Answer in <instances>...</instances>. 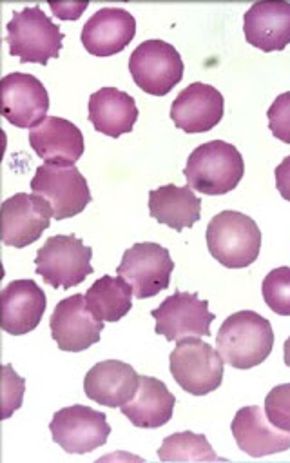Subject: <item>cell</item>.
<instances>
[{
    "label": "cell",
    "instance_id": "277c9868",
    "mask_svg": "<svg viewBox=\"0 0 290 463\" xmlns=\"http://www.w3.org/2000/svg\"><path fill=\"white\" fill-rule=\"evenodd\" d=\"M6 43L10 44V53L23 64L46 66L51 59H59L64 33L41 6H33L14 15L8 24Z\"/></svg>",
    "mask_w": 290,
    "mask_h": 463
},
{
    "label": "cell",
    "instance_id": "83f0119b",
    "mask_svg": "<svg viewBox=\"0 0 290 463\" xmlns=\"http://www.w3.org/2000/svg\"><path fill=\"white\" fill-rule=\"evenodd\" d=\"M265 414L277 429L290 430V383L276 385L267 394Z\"/></svg>",
    "mask_w": 290,
    "mask_h": 463
},
{
    "label": "cell",
    "instance_id": "8fae6325",
    "mask_svg": "<svg viewBox=\"0 0 290 463\" xmlns=\"http://www.w3.org/2000/svg\"><path fill=\"white\" fill-rule=\"evenodd\" d=\"M50 430L53 434V441L66 452L86 454L108 441L111 425L104 412L86 405H71L55 412Z\"/></svg>",
    "mask_w": 290,
    "mask_h": 463
},
{
    "label": "cell",
    "instance_id": "3957f363",
    "mask_svg": "<svg viewBox=\"0 0 290 463\" xmlns=\"http://www.w3.org/2000/svg\"><path fill=\"white\" fill-rule=\"evenodd\" d=\"M207 248L221 266L243 269L259 257L261 231L250 216L221 211L207 225Z\"/></svg>",
    "mask_w": 290,
    "mask_h": 463
},
{
    "label": "cell",
    "instance_id": "8992f818",
    "mask_svg": "<svg viewBox=\"0 0 290 463\" xmlns=\"http://www.w3.org/2000/svg\"><path fill=\"white\" fill-rule=\"evenodd\" d=\"M174 382L189 394L205 396L223 382V358L198 336L183 338L169 356Z\"/></svg>",
    "mask_w": 290,
    "mask_h": 463
},
{
    "label": "cell",
    "instance_id": "2e32d148",
    "mask_svg": "<svg viewBox=\"0 0 290 463\" xmlns=\"http://www.w3.org/2000/svg\"><path fill=\"white\" fill-rule=\"evenodd\" d=\"M46 295L33 280H15L0 295V327L14 336H23L39 327L46 313Z\"/></svg>",
    "mask_w": 290,
    "mask_h": 463
},
{
    "label": "cell",
    "instance_id": "d6986e66",
    "mask_svg": "<svg viewBox=\"0 0 290 463\" xmlns=\"http://www.w3.org/2000/svg\"><path fill=\"white\" fill-rule=\"evenodd\" d=\"M245 39L250 46L270 53L290 44V3H256L243 17Z\"/></svg>",
    "mask_w": 290,
    "mask_h": 463
},
{
    "label": "cell",
    "instance_id": "ba28073f",
    "mask_svg": "<svg viewBox=\"0 0 290 463\" xmlns=\"http://www.w3.org/2000/svg\"><path fill=\"white\" fill-rule=\"evenodd\" d=\"M32 189L33 194H39L50 202L57 220L80 214L91 202L88 180L77 165H41L32 180Z\"/></svg>",
    "mask_w": 290,
    "mask_h": 463
},
{
    "label": "cell",
    "instance_id": "44dd1931",
    "mask_svg": "<svg viewBox=\"0 0 290 463\" xmlns=\"http://www.w3.org/2000/svg\"><path fill=\"white\" fill-rule=\"evenodd\" d=\"M140 374L124 362L106 360L88 371L84 392L89 400L106 407H122L136 392Z\"/></svg>",
    "mask_w": 290,
    "mask_h": 463
},
{
    "label": "cell",
    "instance_id": "ac0fdd59",
    "mask_svg": "<svg viewBox=\"0 0 290 463\" xmlns=\"http://www.w3.org/2000/svg\"><path fill=\"white\" fill-rule=\"evenodd\" d=\"M136 35L135 17L120 8H102L84 26L80 41L88 53L111 57L124 52Z\"/></svg>",
    "mask_w": 290,
    "mask_h": 463
},
{
    "label": "cell",
    "instance_id": "52a82bcc",
    "mask_svg": "<svg viewBox=\"0 0 290 463\" xmlns=\"http://www.w3.org/2000/svg\"><path fill=\"white\" fill-rule=\"evenodd\" d=\"M183 61L174 46L164 41L142 43L129 59L135 84L154 97H165L183 79Z\"/></svg>",
    "mask_w": 290,
    "mask_h": 463
},
{
    "label": "cell",
    "instance_id": "4316f807",
    "mask_svg": "<svg viewBox=\"0 0 290 463\" xmlns=\"http://www.w3.org/2000/svg\"><path fill=\"white\" fill-rule=\"evenodd\" d=\"M263 300L279 317H290V268H276L263 280Z\"/></svg>",
    "mask_w": 290,
    "mask_h": 463
},
{
    "label": "cell",
    "instance_id": "f546056e",
    "mask_svg": "<svg viewBox=\"0 0 290 463\" xmlns=\"http://www.w3.org/2000/svg\"><path fill=\"white\" fill-rule=\"evenodd\" d=\"M26 383L14 371L12 365L3 367V403H5V418L8 420L17 409L23 405Z\"/></svg>",
    "mask_w": 290,
    "mask_h": 463
},
{
    "label": "cell",
    "instance_id": "603a6c76",
    "mask_svg": "<svg viewBox=\"0 0 290 463\" xmlns=\"http://www.w3.org/2000/svg\"><path fill=\"white\" fill-rule=\"evenodd\" d=\"M138 120L135 99L117 88H102L89 97V122L98 133L118 138L131 133Z\"/></svg>",
    "mask_w": 290,
    "mask_h": 463
},
{
    "label": "cell",
    "instance_id": "d4e9b609",
    "mask_svg": "<svg viewBox=\"0 0 290 463\" xmlns=\"http://www.w3.org/2000/svg\"><path fill=\"white\" fill-rule=\"evenodd\" d=\"M133 288L122 277H102L86 293V306L100 322H118L133 307Z\"/></svg>",
    "mask_w": 290,
    "mask_h": 463
},
{
    "label": "cell",
    "instance_id": "7a4b0ae2",
    "mask_svg": "<svg viewBox=\"0 0 290 463\" xmlns=\"http://www.w3.org/2000/svg\"><path fill=\"white\" fill-rule=\"evenodd\" d=\"M245 173L241 153L229 142L212 140L198 146L183 169L187 185L198 193L218 196L238 187Z\"/></svg>",
    "mask_w": 290,
    "mask_h": 463
},
{
    "label": "cell",
    "instance_id": "5b68a950",
    "mask_svg": "<svg viewBox=\"0 0 290 463\" xmlns=\"http://www.w3.org/2000/svg\"><path fill=\"white\" fill-rule=\"evenodd\" d=\"M93 250L75 235H57L37 251L35 269L55 289H71L93 275Z\"/></svg>",
    "mask_w": 290,
    "mask_h": 463
},
{
    "label": "cell",
    "instance_id": "484cf974",
    "mask_svg": "<svg viewBox=\"0 0 290 463\" xmlns=\"http://www.w3.org/2000/svg\"><path fill=\"white\" fill-rule=\"evenodd\" d=\"M158 458L162 461H218L220 458L210 447L209 439L203 434L191 430L176 432L167 436L160 449Z\"/></svg>",
    "mask_w": 290,
    "mask_h": 463
},
{
    "label": "cell",
    "instance_id": "f1b7e54d",
    "mask_svg": "<svg viewBox=\"0 0 290 463\" xmlns=\"http://www.w3.org/2000/svg\"><path fill=\"white\" fill-rule=\"evenodd\" d=\"M268 117V129L272 135L285 142L290 144V91L281 93L272 106L267 111Z\"/></svg>",
    "mask_w": 290,
    "mask_h": 463
},
{
    "label": "cell",
    "instance_id": "7c38bea8",
    "mask_svg": "<svg viewBox=\"0 0 290 463\" xmlns=\"http://www.w3.org/2000/svg\"><path fill=\"white\" fill-rule=\"evenodd\" d=\"M3 115L15 128L33 129L50 111V95L44 84L28 73H10L0 80Z\"/></svg>",
    "mask_w": 290,
    "mask_h": 463
},
{
    "label": "cell",
    "instance_id": "5bb4252c",
    "mask_svg": "<svg viewBox=\"0 0 290 463\" xmlns=\"http://www.w3.org/2000/svg\"><path fill=\"white\" fill-rule=\"evenodd\" d=\"M50 327L59 349L66 353H80L100 342L104 322L91 315L84 295H73L57 304Z\"/></svg>",
    "mask_w": 290,
    "mask_h": 463
},
{
    "label": "cell",
    "instance_id": "1f68e13d",
    "mask_svg": "<svg viewBox=\"0 0 290 463\" xmlns=\"http://www.w3.org/2000/svg\"><path fill=\"white\" fill-rule=\"evenodd\" d=\"M283 354H285V364L286 367H290V336L286 338L285 345H283Z\"/></svg>",
    "mask_w": 290,
    "mask_h": 463
},
{
    "label": "cell",
    "instance_id": "cb8c5ba5",
    "mask_svg": "<svg viewBox=\"0 0 290 463\" xmlns=\"http://www.w3.org/2000/svg\"><path fill=\"white\" fill-rule=\"evenodd\" d=\"M149 213L156 222L180 233L201 218V200L189 185L167 184L149 193Z\"/></svg>",
    "mask_w": 290,
    "mask_h": 463
},
{
    "label": "cell",
    "instance_id": "7402d4cb",
    "mask_svg": "<svg viewBox=\"0 0 290 463\" xmlns=\"http://www.w3.org/2000/svg\"><path fill=\"white\" fill-rule=\"evenodd\" d=\"M176 405L174 394L162 380L153 376H140L135 396L120 407L122 414L129 418L135 427L158 429L173 418Z\"/></svg>",
    "mask_w": 290,
    "mask_h": 463
},
{
    "label": "cell",
    "instance_id": "6da1fadb",
    "mask_svg": "<svg viewBox=\"0 0 290 463\" xmlns=\"http://www.w3.org/2000/svg\"><path fill=\"white\" fill-rule=\"evenodd\" d=\"M218 353L234 369H252L265 362L274 347V331L267 318L254 311L230 315L218 331Z\"/></svg>",
    "mask_w": 290,
    "mask_h": 463
},
{
    "label": "cell",
    "instance_id": "e0dca14e",
    "mask_svg": "<svg viewBox=\"0 0 290 463\" xmlns=\"http://www.w3.org/2000/svg\"><path fill=\"white\" fill-rule=\"evenodd\" d=\"M230 430L238 447L252 458L285 452L290 449V430H281L272 425L265 409L257 405L239 409L232 420Z\"/></svg>",
    "mask_w": 290,
    "mask_h": 463
},
{
    "label": "cell",
    "instance_id": "4fadbf2b",
    "mask_svg": "<svg viewBox=\"0 0 290 463\" xmlns=\"http://www.w3.org/2000/svg\"><path fill=\"white\" fill-rule=\"evenodd\" d=\"M53 209L39 194L17 193L3 203V242L23 250L35 244L50 227Z\"/></svg>",
    "mask_w": 290,
    "mask_h": 463
},
{
    "label": "cell",
    "instance_id": "ffe728a7",
    "mask_svg": "<svg viewBox=\"0 0 290 463\" xmlns=\"http://www.w3.org/2000/svg\"><path fill=\"white\" fill-rule=\"evenodd\" d=\"M30 146L46 164L61 165H75L86 149L82 131L61 117H48L33 128L30 131Z\"/></svg>",
    "mask_w": 290,
    "mask_h": 463
},
{
    "label": "cell",
    "instance_id": "9a60e30c",
    "mask_svg": "<svg viewBox=\"0 0 290 463\" xmlns=\"http://www.w3.org/2000/svg\"><path fill=\"white\" fill-rule=\"evenodd\" d=\"M225 111L223 95L203 82H194L185 88L171 106L174 126L185 133H207L216 128Z\"/></svg>",
    "mask_w": 290,
    "mask_h": 463
},
{
    "label": "cell",
    "instance_id": "4dcf8cb0",
    "mask_svg": "<svg viewBox=\"0 0 290 463\" xmlns=\"http://www.w3.org/2000/svg\"><path fill=\"white\" fill-rule=\"evenodd\" d=\"M276 176V187L279 194L290 202V155L283 158V162L274 171Z\"/></svg>",
    "mask_w": 290,
    "mask_h": 463
},
{
    "label": "cell",
    "instance_id": "9c48e42d",
    "mask_svg": "<svg viewBox=\"0 0 290 463\" xmlns=\"http://www.w3.org/2000/svg\"><path fill=\"white\" fill-rule=\"evenodd\" d=\"M174 262L171 253L154 242H142L129 248L117 269L131 288L136 298H153L171 284Z\"/></svg>",
    "mask_w": 290,
    "mask_h": 463
},
{
    "label": "cell",
    "instance_id": "30bf717a",
    "mask_svg": "<svg viewBox=\"0 0 290 463\" xmlns=\"http://www.w3.org/2000/svg\"><path fill=\"white\" fill-rule=\"evenodd\" d=\"M156 320V335L169 342H180L189 336H209L214 315L209 311V302L200 300L196 293L174 291L160 307L151 311Z\"/></svg>",
    "mask_w": 290,
    "mask_h": 463
}]
</instances>
